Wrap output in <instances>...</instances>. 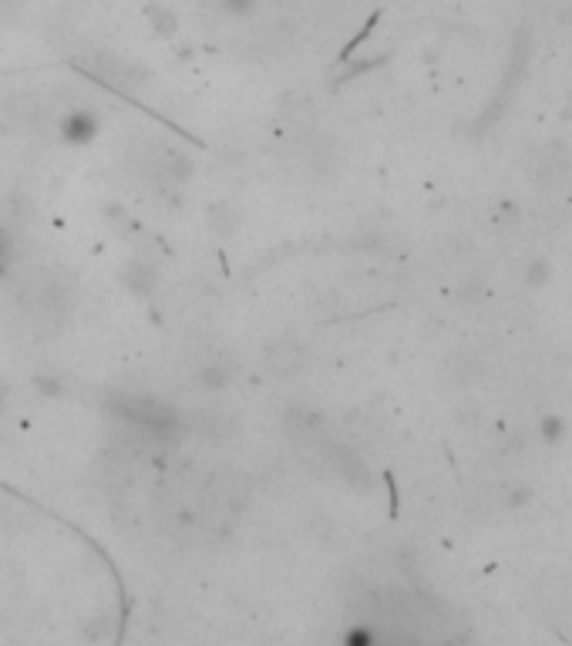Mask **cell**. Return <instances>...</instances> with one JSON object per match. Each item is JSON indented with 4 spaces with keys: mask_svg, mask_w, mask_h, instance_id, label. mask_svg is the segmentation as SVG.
I'll return each instance as SVG.
<instances>
[{
    "mask_svg": "<svg viewBox=\"0 0 572 646\" xmlns=\"http://www.w3.org/2000/svg\"><path fill=\"white\" fill-rule=\"evenodd\" d=\"M7 266V236L0 233V270Z\"/></svg>",
    "mask_w": 572,
    "mask_h": 646,
    "instance_id": "1",
    "label": "cell"
}]
</instances>
